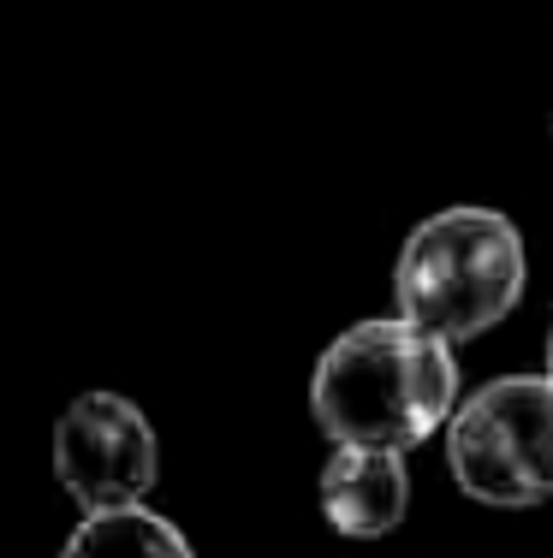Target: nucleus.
<instances>
[{"label": "nucleus", "mask_w": 553, "mask_h": 558, "mask_svg": "<svg viewBox=\"0 0 553 558\" xmlns=\"http://www.w3.org/2000/svg\"><path fill=\"white\" fill-rule=\"evenodd\" d=\"M310 416L334 446L417 451L458 416V356L405 315L346 327L310 375Z\"/></svg>", "instance_id": "1"}, {"label": "nucleus", "mask_w": 553, "mask_h": 558, "mask_svg": "<svg viewBox=\"0 0 553 558\" xmlns=\"http://www.w3.org/2000/svg\"><path fill=\"white\" fill-rule=\"evenodd\" d=\"M548 380H553V339H548Z\"/></svg>", "instance_id": "7"}, {"label": "nucleus", "mask_w": 553, "mask_h": 558, "mask_svg": "<svg viewBox=\"0 0 553 558\" xmlns=\"http://www.w3.org/2000/svg\"><path fill=\"white\" fill-rule=\"evenodd\" d=\"M55 482L77 511H131L161 482L155 422L125 392H77L55 422Z\"/></svg>", "instance_id": "4"}, {"label": "nucleus", "mask_w": 553, "mask_h": 558, "mask_svg": "<svg viewBox=\"0 0 553 558\" xmlns=\"http://www.w3.org/2000/svg\"><path fill=\"white\" fill-rule=\"evenodd\" d=\"M322 517L346 541H381L405 523L411 511V475L399 451H369V446H334L315 482Z\"/></svg>", "instance_id": "5"}, {"label": "nucleus", "mask_w": 553, "mask_h": 558, "mask_svg": "<svg viewBox=\"0 0 553 558\" xmlns=\"http://www.w3.org/2000/svg\"><path fill=\"white\" fill-rule=\"evenodd\" d=\"M446 463L477 505L524 511L553 499V380L506 375L470 392L446 422Z\"/></svg>", "instance_id": "3"}, {"label": "nucleus", "mask_w": 553, "mask_h": 558, "mask_svg": "<svg viewBox=\"0 0 553 558\" xmlns=\"http://www.w3.org/2000/svg\"><path fill=\"white\" fill-rule=\"evenodd\" d=\"M524 238L500 208H441L399 244L393 303L429 339H477L524 298Z\"/></svg>", "instance_id": "2"}, {"label": "nucleus", "mask_w": 553, "mask_h": 558, "mask_svg": "<svg viewBox=\"0 0 553 558\" xmlns=\"http://www.w3.org/2000/svg\"><path fill=\"white\" fill-rule=\"evenodd\" d=\"M60 558H196L173 517L131 505V511H96L65 535Z\"/></svg>", "instance_id": "6"}]
</instances>
